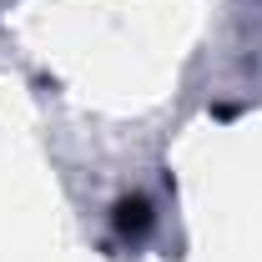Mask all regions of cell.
Instances as JSON below:
<instances>
[{
	"label": "cell",
	"instance_id": "obj_1",
	"mask_svg": "<svg viewBox=\"0 0 262 262\" xmlns=\"http://www.w3.org/2000/svg\"><path fill=\"white\" fill-rule=\"evenodd\" d=\"M146 227H151V202H146V196H121V202H116V232L141 237Z\"/></svg>",
	"mask_w": 262,
	"mask_h": 262
}]
</instances>
